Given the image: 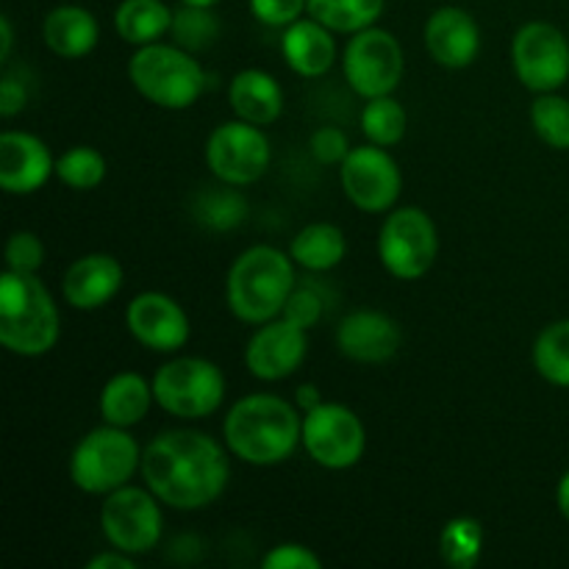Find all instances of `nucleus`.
<instances>
[{
	"label": "nucleus",
	"mask_w": 569,
	"mask_h": 569,
	"mask_svg": "<svg viewBox=\"0 0 569 569\" xmlns=\"http://www.w3.org/2000/svg\"><path fill=\"white\" fill-rule=\"evenodd\" d=\"M342 70L348 87L365 100L392 94L403 81V48L392 31L370 26L350 37L342 56Z\"/></svg>",
	"instance_id": "9d476101"
},
{
	"label": "nucleus",
	"mask_w": 569,
	"mask_h": 569,
	"mask_svg": "<svg viewBox=\"0 0 569 569\" xmlns=\"http://www.w3.org/2000/svg\"><path fill=\"white\" fill-rule=\"evenodd\" d=\"M228 476L226 450L209 433L164 431L142 450L144 483L170 509H206L226 492Z\"/></svg>",
	"instance_id": "f257e3e1"
},
{
	"label": "nucleus",
	"mask_w": 569,
	"mask_h": 569,
	"mask_svg": "<svg viewBox=\"0 0 569 569\" xmlns=\"http://www.w3.org/2000/svg\"><path fill=\"white\" fill-rule=\"evenodd\" d=\"M306 14L320 20L333 33H359L376 26L383 14V0H309Z\"/></svg>",
	"instance_id": "bb28decb"
},
{
	"label": "nucleus",
	"mask_w": 569,
	"mask_h": 569,
	"mask_svg": "<svg viewBox=\"0 0 569 569\" xmlns=\"http://www.w3.org/2000/svg\"><path fill=\"white\" fill-rule=\"evenodd\" d=\"M264 569H322V559L311 548L298 542L276 545L270 553L261 559Z\"/></svg>",
	"instance_id": "58836bf2"
},
{
	"label": "nucleus",
	"mask_w": 569,
	"mask_h": 569,
	"mask_svg": "<svg viewBox=\"0 0 569 569\" xmlns=\"http://www.w3.org/2000/svg\"><path fill=\"white\" fill-rule=\"evenodd\" d=\"M483 542H487V531H483L481 520L453 517L445 522L442 533H439V556L448 567L472 569L481 561Z\"/></svg>",
	"instance_id": "cd10ccee"
},
{
	"label": "nucleus",
	"mask_w": 569,
	"mask_h": 569,
	"mask_svg": "<svg viewBox=\"0 0 569 569\" xmlns=\"http://www.w3.org/2000/svg\"><path fill=\"white\" fill-rule=\"evenodd\" d=\"M156 403L153 383L144 381L139 372H117L103 383L100 392V417L117 428H133L148 417Z\"/></svg>",
	"instance_id": "b1692460"
},
{
	"label": "nucleus",
	"mask_w": 569,
	"mask_h": 569,
	"mask_svg": "<svg viewBox=\"0 0 569 569\" xmlns=\"http://www.w3.org/2000/svg\"><path fill=\"white\" fill-rule=\"evenodd\" d=\"M142 470V450L128 428L103 422L76 445L70 456V478L81 492L109 495L126 487Z\"/></svg>",
	"instance_id": "423d86ee"
},
{
	"label": "nucleus",
	"mask_w": 569,
	"mask_h": 569,
	"mask_svg": "<svg viewBox=\"0 0 569 569\" xmlns=\"http://www.w3.org/2000/svg\"><path fill=\"white\" fill-rule=\"evenodd\" d=\"M106 156L98 148L89 144H76V148L64 150L56 159V178L64 187L78 189V192H89V189L100 187L106 178Z\"/></svg>",
	"instance_id": "7c9ffc66"
},
{
	"label": "nucleus",
	"mask_w": 569,
	"mask_h": 569,
	"mask_svg": "<svg viewBox=\"0 0 569 569\" xmlns=\"http://www.w3.org/2000/svg\"><path fill=\"white\" fill-rule=\"evenodd\" d=\"M161 500L150 489H139L126 483L106 495L100 506V528L111 548L128 556H144L161 542L164 517Z\"/></svg>",
	"instance_id": "1a4fd4ad"
},
{
	"label": "nucleus",
	"mask_w": 569,
	"mask_h": 569,
	"mask_svg": "<svg viewBox=\"0 0 569 569\" xmlns=\"http://www.w3.org/2000/svg\"><path fill=\"white\" fill-rule=\"evenodd\" d=\"M309 150L320 164H342L348 159L350 148L348 142V133L337 126H322L311 133L309 139Z\"/></svg>",
	"instance_id": "e433bc0d"
},
{
	"label": "nucleus",
	"mask_w": 569,
	"mask_h": 569,
	"mask_svg": "<svg viewBox=\"0 0 569 569\" xmlns=\"http://www.w3.org/2000/svg\"><path fill=\"white\" fill-rule=\"evenodd\" d=\"M439 256V233L431 214L417 206L392 209L378 233V259L398 281H417Z\"/></svg>",
	"instance_id": "6e6552de"
},
{
	"label": "nucleus",
	"mask_w": 569,
	"mask_h": 569,
	"mask_svg": "<svg viewBox=\"0 0 569 569\" xmlns=\"http://www.w3.org/2000/svg\"><path fill=\"white\" fill-rule=\"evenodd\" d=\"M128 81L159 109L183 111L198 103L206 89V72L189 50L153 42L139 48L128 61Z\"/></svg>",
	"instance_id": "39448f33"
},
{
	"label": "nucleus",
	"mask_w": 569,
	"mask_h": 569,
	"mask_svg": "<svg viewBox=\"0 0 569 569\" xmlns=\"http://www.w3.org/2000/svg\"><path fill=\"white\" fill-rule=\"evenodd\" d=\"M320 389L315 387V383H303V387H298V395H295V406H298L300 411H311L315 406H320Z\"/></svg>",
	"instance_id": "79ce46f5"
},
{
	"label": "nucleus",
	"mask_w": 569,
	"mask_h": 569,
	"mask_svg": "<svg viewBox=\"0 0 569 569\" xmlns=\"http://www.w3.org/2000/svg\"><path fill=\"white\" fill-rule=\"evenodd\" d=\"M44 264V244L33 231H14L6 242V270L37 276Z\"/></svg>",
	"instance_id": "f704fd0d"
},
{
	"label": "nucleus",
	"mask_w": 569,
	"mask_h": 569,
	"mask_svg": "<svg viewBox=\"0 0 569 569\" xmlns=\"http://www.w3.org/2000/svg\"><path fill=\"white\" fill-rule=\"evenodd\" d=\"M303 448L326 470H350L367 450L365 422L350 406L322 400L303 411Z\"/></svg>",
	"instance_id": "f8f14e48"
},
{
	"label": "nucleus",
	"mask_w": 569,
	"mask_h": 569,
	"mask_svg": "<svg viewBox=\"0 0 569 569\" xmlns=\"http://www.w3.org/2000/svg\"><path fill=\"white\" fill-rule=\"evenodd\" d=\"M61 337L53 295L37 276L6 270L0 276V345L22 359L50 353Z\"/></svg>",
	"instance_id": "7ed1b4c3"
},
{
	"label": "nucleus",
	"mask_w": 569,
	"mask_h": 569,
	"mask_svg": "<svg viewBox=\"0 0 569 569\" xmlns=\"http://www.w3.org/2000/svg\"><path fill=\"white\" fill-rule=\"evenodd\" d=\"M556 506H559L561 517L569 522V470L561 476L559 487H556Z\"/></svg>",
	"instance_id": "c03bdc74"
},
{
	"label": "nucleus",
	"mask_w": 569,
	"mask_h": 569,
	"mask_svg": "<svg viewBox=\"0 0 569 569\" xmlns=\"http://www.w3.org/2000/svg\"><path fill=\"white\" fill-rule=\"evenodd\" d=\"M172 17L176 11L164 0H122L114 11V28L122 42L144 48L170 33Z\"/></svg>",
	"instance_id": "a878e982"
},
{
	"label": "nucleus",
	"mask_w": 569,
	"mask_h": 569,
	"mask_svg": "<svg viewBox=\"0 0 569 569\" xmlns=\"http://www.w3.org/2000/svg\"><path fill=\"white\" fill-rule=\"evenodd\" d=\"M303 411L278 395L237 400L222 422L226 448L250 467L283 465L303 445Z\"/></svg>",
	"instance_id": "f03ea898"
},
{
	"label": "nucleus",
	"mask_w": 569,
	"mask_h": 569,
	"mask_svg": "<svg viewBox=\"0 0 569 569\" xmlns=\"http://www.w3.org/2000/svg\"><path fill=\"white\" fill-rule=\"evenodd\" d=\"M153 398L161 411L178 420H203L226 400V376L200 356H178L156 370Z\"/></svg>",
	"instance_id": "0eeeda50"
},
{
	"label": "nucleus",
	"mask_w": 569,
	"mask_h": 569,
	"mask_svg": "<svg viewBox=\"0 0 569 569\" xmlns=\"http://www.w3.org/2000/svg\"><path fill=\"white\" fill-rule=\"evenodd\" d=\"M295 287L292 256L272 244H253L239 253L228 270V309L237 320L261 326L281 315Z\"/></svg>",
	"instance_id": "20e7f679"
},
{
	"label": "nucleus",
	"mask_w": 569,
	"mask_h": 569,
	"mask_svg": "<svg viewBox=\"0 0 569 569\" xmlns=\"http://www.w3.org/2000/svg\"><path fill=\"white\" fill-rule=\"evenodd\" d=\"M306 333H309L306 328L295 326L287 317L261 322L253 337L248 339V348H244V365H248L250 376L267 383L295 376L306 361V353H309Z\"/></svg>",
	"instance_id": "2eb2a0df"
},
{
	"label": "nucleus",
	"mask_w": 569,
	"mask_h": 569,
	"mask_svg": "<svg viewBox=\"0 0 569 569\" xmlns=\"http://www.w3.org/2000/svg\"><path fill=\"white\" fill-rule=\"evenodd\" d=\"M309 0H250V11L259 22L270 28H287L303 17Z\"/></svg>",
	"instance_id": "4c0bfd02"
},
{
	"label": "nucleus",
	"mask_w": 569,
	"mask_h": 569,
	"mask_svg": "<svg viewBox=\"0 0 569 569\" xmlns=\"http://www.w3.org/2000/svg\"><path fill=\"white\" fill-rule=\"evenodd\" d=\"M233 189L237 187L206 189V194H200L198 200V220L209 228H217V231L237 228L248 217V200Z\"/></svg>",
	"instance_id": "72a5a7b5"
},
{
	"label": "nucleus",
	"mask_w": 569,
	"mask_h": 569,
	"mask_svg": "<svg viewBox=\"0 0 569 569\" xmlns=\"http://www.w3.org/2000/svg\"><path fill=\"white\" fill-rule=\"evenodd\" d=\"M403 342L400 326L378 309H359L337 326V348L356 365H383L395 359Z\"/></svg>",
	"instance_id": "f3484780"
},
{
	"label": "nucleus",
	"mask_w": 569,
	"mask_h": 569,
	"mask_svg": "<svg viewBox=\"0 0 569 569\" xmlns=\"http://www.w3.org/2000/svg\"><path fill=\"white\" fill-rule=\"evenodd\" d=\"M531 359L545 381L569 389V320H556L539 331Z\"/></svg>",
	"instance_id": "c85d7f7f"
},
{
	"label": "nucleus",
	"mask_w": 569,
	"mask_h": 569,
	"mask_svg": "<svg viewBox=\"0 0 569 569\" xmlns=\"http://www.w3.org/2000/svg\"><path fill=\"white\" fill-rule=\"evenodd\" d=\"M28 106V92L14 76H6L3 83H0V114L9 120V117L20 114Z\"/></svg>",
	"instance_id": "ea45409f"
},
{
	"label": "nucleus",
	"mask_w": 569,
	"mask_h": 569,
	"mask_svg": "<svg viewBox=\"0 0 569 569\" xmlns=\"http://www.w3.org/2000/svg\"><path fill=\"white\" fill-rule=\"evenodd\" d=\"M283 59L289 70L303 78H322L337 61V39L331 28L322 26L315 17H300L287 26L281 37Z\"/></svg>",
	"instance_id": "412c9836"
},
{
	"label": "nucleus",
	"mask_w": 569,
	"mask_h": 569,
	"mask_svg": "<svg viewBox=\"0 0 569 569\" xmlns=\"http://www.w3.org/2000/svg\"><path fill=\"white\" fill-rule=\"evenodd\" d=\"M183 6H200V9H214L220 0H181Z\"/></svg>",
	"instance_id": "a18cd8bd"
},
{
	"label": "nucleus",
	"mask_w": 569,
	"mask_h": 569,
	"mask_svg": "<svg viewBox=\"0 0 569 569\" xmlns=\"http://www.w3.org/2000/svg\"><path fill=\"white\" fill-rule=\"evenodd\" d=\"M339 181H342L345 198L367 214H383L392 211L403 189V172L400 164L387 153L381 144H365L353 148L348 159L339 164Z\"/></svg>",
	"instance_id": "4468645a"
},
{
	"label": "nucleus",
	"mask_w": 569,
	"mask_h": 569,
	"mask_svg": "<svg viewBox=\"0 0 569 569\" xmlns=\"http://www.w3.org/2000/svg\"><path fill=\"white\" fill-rule=\"evenodd\" d=\"M228 100L239 120L253 122V126H272L283 114V87L276 81V76L264 70L237 72L228 87Z\"/></svg>",
	"instance_id": "4be33fe9"
},
{
	"label": "nucleus",
	"mask_w": 569,
	"mask_h": 569,
	"mask_svg": "<svg viewBox=\"0 0 569 569\" xmlns=\"http://www.w3.org/2000/svg\"><path fill=\"white\" fill-rule=\"evenodd\" d=\"M11 48H14V31H11L9 17H0V59L9 61Z\"/></svg>",
	"instance_id": "37998d69"
},
{
	"label": "nucleus",
	"mask_w": 569,
	"mask_h": 569,
	"mask_svg": "<svg viewBox=\"0 0 569 569\" xmlns=\"http://www.w3.org/2000/svg\"><path fill=\"white\" fill-rule=\"evenodd\" d=\"M270 139L261 126L244 120H231L217 126L206 142V164L226 187H250L261 181L270 170Z\"/></svg>",
	"instance_id": "9b49d317"
},
{
	"label": "nucleus",
	"mask_w": 569,
	"mask_h": 569,
	"mask_svg": "<svg viewBox=\"0 0 569 569\" xmlns=\"http://www.w3.org/2000/svg\"><path fill=\"white\" fill-rule=\"evenodd\" d=\"M426 48L437 64L465 70L481 53V28L467 9L442 6L426 22Z\"/></svg>",
	"instance_id": "6ab92c4d"
},
{
	"label": "nucleus",
	"mask_w": 569,
	"mask_h": 569,
	"mask_svg": "<svg viewBox=\"0 0 569 569\" xmlns=\"http://www.w3.org/2000/svg\"><path fill=\"white\" fill-rule=\"evenodd\" d=\"M126 328L142 348L153 353H176L189 342V317L176 298L164 292H142L128 303Z\"/></svg>",
	"instance_id": "dca6fc26"
},
{
	"label": "nucleus",
	"mask_w": 569,
	"mask_h": 569,
	"mask_svg": "<svg viewBox=\"0 0 569 569\" xmlns=\"http://www.w3.org/2000/svg\"><path fill=\"white\" fill-rule=\"evenodd\" d=\"M42 39L61 59H83L98 48V17L83 6H56L44 17Z\"/></svg>",
	"instance_id": "5701e85b"
},
{
	"label": "nucleus",
	"mask_w": 569,
	"mask_h": 569,
	"mask_svg": "<svg viewBox=\"0 0 569 569\" xmlns=\"http://www.w3.org/2000/svg\"><path fill=\"white\" fill-rule=\"evenodd\" d=\"M87 567L89 569H133V556L122 553V550L114 548V553H111V550H106V553L89 559Z\"/></svg>",
	"instance_id": "a19ab883"
},
{
	"label": "nucleus",
	"mask_w": 569,
	"mask_h": 569,
	"mask_svg": "<svg viewBox=\"0 0 569 569\" xmlns=\"http://www.w3.org/2000/svg\"><path fill=\"white\" fill-rule=\"evenodd\" d=\"M531 126L548 148L569 150V100L542 92L531 106Z\"/></svg>",
	"instance_id": "473e14b6"
},
{
	"label": "nucleus",
	"mask_w": 569,
	"mask_h": 569,
	"mask_svg": "<svg viewBox=\"0 0 569 569\" xmlns=\"http://www.w3.org/2000/svg\"><path fill=\"white\" fill-rule=\"evenodd\" d=\"M511 64L531 92H559L569 81V39L550 22H526L511 42Z\"/></svg>",
	"instance_id": "ddd939ff"
},
{
	"label": "nucleus",
	"mask_w": 569,
	"mask_h": 569,
	"mask_svg": "<svg viewBox=\"0 0 569 569\" xmlns=\"http://www.w3.org/2000/svg\"><path fill=\"white\" fill-rule=\"evenodd\" d=\"M345 253H348V239H345L342 228L333 222H311V226L300 228L289 244V256L306 272L333 270L342 264Z\"/></svg>",
	"instance_id": "393cba45"
},
{
	"label": "nucleus",
	"mask_w": 569,
	"mask_h": 569,
	"mask_svg": "<svg viewBox=\"0 0 569 569\" xmlns=\"http://www.w3.org/2000/svg\"><path fill=\"white\" fill-rule=\"evenodd\" d=\"M406 128H409V117H406V109L392 94L370 98L361 109V131H365L367 142L392 148L406 137Z\"/></svg>",
	"instance_id": "c756f323"
},
{
	"label": "nucleus",
	"mask_w": 569,
	"mask_h": 569,
	"mask_svg": "<svg viewBox=\"0 0 569 569\" xmlns=\"http://www.w3.org/2000/svg\"><path fill=\"white\" fill-rule=\"evenodd\" d=\"M56 176V159L48 144L28 131L0 137V187L9 194H33Z\"/></svg>",
	"instance_id": "a211bd4d"
},
{
	"label": "nucleus",
	"mask_w": 569,
	"mask_h": 569,
	"mask_svg": "<svg viewBox=\"0 0 569 569\" xmlns=\"http://www.w3.org/2000/svg\"><path fill=\"white\" fill-rule=\"evenodd\" d=\"M122 281H126V272L114 256L89 253L67 267L64 278H61V295L72 309L94 311L117 298Z\"/></svg>",
	"instance_id": "aec40b11"
},
{
	"label": "nucleus",
	"mask_w": 569,
	"mask_h": 569,
	"mask_svg": "<svg viewBox=\"0 0 569 569\" xmlns=\"http://www.w3.org/2000/svg\"><path fill=\"white\" fill-rule=\"evenodd\" d=\"M322 311H326V303H322V295L317 292V289L295 287L281 315L287 317L289 322H295V326L309 331V328H315L317 322L322 320Z\"/></svg>",
	"instance_id": "c9c22d12"
},
{
	"label": "nucleus",
	"mask_w": 569,
	"mask_h": 569,
	"mask_svg": "<svg viewBox=\"0 0 569 569\" xmlns=\"http://www.w3.org/2000/svg\"><path fill=\"white\" fill-rule=\"evenodd\" d=\"M172 39H176L178 48L189 50V53H198V50L211 48L220 37V20L211 9H200V6H183L172 17L170 28Z\"/></svg>",
	"instance_id": "2f4dec72"
}]
</instances>
